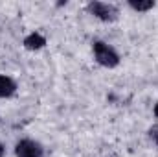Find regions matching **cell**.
I'll return each instance as SVG.
<instances>
[{"instance_id": "cell-1", "label": "cell", "mask_w": 158, "mask_h": 157, "mask_svg": "<svg viewBox=\"0 0 158 157\" xmlns=\"http://www.w3.org/2000/svg\"><path fill=\"white\" fill-rule=\"evenodd\" d=\"M92 54H94L96 63L105 67V69H116L119 65V61H121L118 50L112 44H109V43H105L101 39L92 41Z\"/></svg>"}, {"instance_id": "cell-2", "label": "cell", "mask_w": 158, "mask_h": 157, "mask_svg": "<svg viewBox=\"0 0 158 157\" xmlns=\"http://www.w3.org/2000/svg\"><path fill=\"white\" fill-rule=\"evenodd\" d=\"M86 11L96 17L98 20L101 22H114L118 20L119 17V9L114 4H109V2H99V0H92L86 4Z\"/></svg>"}, {"instance_id": "cell-3", "label": "cell", "mask_w": 158, "mask_h": 157, "mask_svg": "<svg viewBox=\"0 0 158 157\" xmlns=\"http://www.w3.org/2000/svg\"><path fill=\"white\" fill-rule=\"evenodd\" d=\"M15 155L17 157H44L42 144L33 139H20L15 144Z\"/></svg>"}, {"instance_id": "cell-4", "label": "cell", "mask_w": 158, "mask_h": 157, "mask_svg": "<svg viewBox=\"0 0 158 157\" xmlns=\"http://www.w3.org/2000/svg\"><path fill=\"white\" fill-rule=\"evenodd\" d=\"M22 46H24L26 50L37 52V50H40V48H44V46H46V37H44L40 32H31V34H28V35L24 37Z\"/></svg>"}, {"instance_id": "cell-5", "label": "cell", "mask_w": 158, "mask_h": 157, "mask_svg": "<svg viewBox=\"0 0 158 157\" xmlns=\"http://www.w3.org/2000/svg\"><path fill=\"white\" fill-rule=\"evenodd\" d=\"M17 91H19V85L15 79L11 76L0 74V98H13Z\"/></svg>"}, {"instance_id": "cell-6", "label": "cell", "mask_w": 158, "mask_h": 157, "mask_svg": "<svg viewBox=\"0 0 158 157\" xmlns=\"http://www.w3.org/2000/svg\"><path fill=\"white\" fill-rule=\"evenodd\" d=\"M127 6L132 9V11H138V13H145L149 9H153L156 6L155 0H129Z\"/></svg>"}, {"instance_id": "cell-7", "label": "cell", "mask_w": 158, "mask_h": 157, "mask_svg": "<svg viewBox=\"0 0 158 157\" xmlns=\"http://www.w3.org/2000/svg\"><path fill=\"white\" fill-rule=\"evenodd\" d=\"M147 135H149V139L155 142L158 146V124H155V126H151L149 129H147Z\"/></svg>"}, {"instance_id": "cell-8", "label": "cell", "mask_w": 158, "mask_h": 157, "mask_svg": "<svg viewBox=\"0 0 158 157\" xmlns=\"http://www.w3.org/2000/svg\"><path fill=\"white\" fill-rule=\"evenodd\" d=\"M6 155V148H4V144L0 142V157H4Z\"/></svg>"}, {"instance_id": "cell-9", "label": "cell", "mask_w": 158, "mask_h": 157, "mask_svg": "<svg viewBox=\"0 0 158 157\" xmlns=\"http://www.w3.org/2000/svg\"><path fill=\"white\" fill-rule=\"evenodd\" d=\"M153 115H155V117L158 118V102L155 104V107H153Z\"/></svg>"}]
</instances>
